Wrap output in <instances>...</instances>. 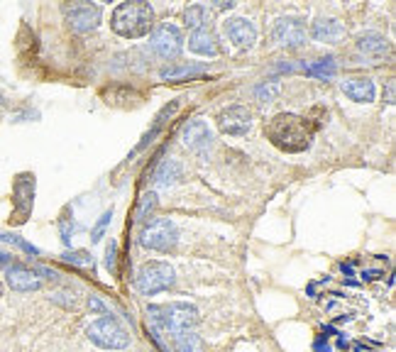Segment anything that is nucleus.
I'll list each match as a JSON object with an SVG mask.
<instances>
[{
    "label": "nucleus",
    "mask_w": 396,
    "mask_h": 352,
    "mask_svg": "<svg viewBox=\"0 0 396 352\" xmlns=\"http://www.w3.org/2000/svg\"><path fill=\"white\" fill-rule=\"evenodd\" d=\"M111 218H113V211H106L103 213V218H101V223L96 225V228H93V243H98V240H101V235H103V230H106V225L111 223Z\"/></svg>",
    "instance_id": "a878e982"
},
{
    "label": "nucleus",
    "mask_w": 396,
    "mask_h": 352,
    "mask_svg": "<svg viewBox=\"0 0 396 352\" xmlns=\"http://www.w3.org/2000/svg\"><path fill=\"white\" fill-rule=\"evenodd\" d=\"M113 30L125 37V40H137V37L149 35L154 25V10L144 0H130V3H120L113 10L111 18Z\"/></svg>",
    "instance_id": "7ed1b4c3"
},
{
    "label": "nucleus",
    "mask_w": 396,
    "mask_h": 352,
    "mask_svg": "<svg viewBox=\"0 0 396 352\" xmlns=\"http://www.w3.org/2000/svg\"><path fill=\"white\" fill-rule=\"evenodd\" d=\"M342 93L355 103H372L377 91H374L372 78L357 76V78H347V81H342Z\"/></svg>",
    "instance_id": "2eb2a0df"
},
{
    "label": "nucleus",
    "mask_w": 396,
    "mask_h": 352,
    "mask_svg": "<svg viewBox=\"0 0 396 352\" xmlns=\"http://www.w3.org/2000/svg\"><path fill=\"white\" fill-rule=\"evenodd\" d=\"M157 206H159L157 193H154V191L144 193V196L140 198V203H137V211H135V220H137V223H147V220L154 215V211H157Z\"/></svg>",
    "instance_id": "412c9836"
},
{
    "label": "nucleus",
    "mask_w": 396,
    "mask_h": 352,
    "mask_svg": "<svg viewBox=\"0 0 396 352\" xmlns=\"http://www.w3.org/2000/svg\"><path fill=\"white\" fill-rule=\"evenodd\" d=\"M149 49L159 56V59H176L184 49V32L179 25L174 23H161L159 28H154V32L149 35Z\"/></svg>",
    "instance_id": "0eeeda50"
},
{
    "label": "nucleus",
    "mask_w": 396,
    "mask_h": 352,
    "mask_svg": "<svg viewBox=\"0 0 396 352\" xmlns=\"http://www.w3.org/2000/svg\"><path fill=\"white\" fill-rule=\"evenodd\" d=\"M181 140H184V145L189 147L191 152L203 154V152L213 145V133L203 120H189V123L184 125V130H181Z\"/></svg>",
    "instance_id": "9b49d317"
},
{
    "label": "nucleus",
    "mask_w": 396,
    "mask_h": 352,
    "mask_svg": "<svg viewBox=\"0 0 396 352\" xmlns=\"http://www.w3.org/2000/svg\"><path fill=\"white\" fill-rule=\"evenodd\" d=\"M86 335L93 345H98V348H103V350H123V348H128V343H130L128 330L111 316L93 320V323L88 325Z\"/></svg>",
    "instance_id": "39448f33"
},
{
    "label": "nucleus",
    "mask_w": 396,
    "mask_h": 352,
    "mask_svg": "<svg viewBox=\"0 0 396 352\" xmlns=\"http://www.w3.org/2000/svg\"><path fill=\"white\" fill-rule=\"evenodd\" d=\"M0 240H3V243H10V245H18L20 250L30 252V255H37V247H32L30 243H25V240H20L18 235H0Z\"/></svg>",
    "instance_id": "393cba45"
},
{
    "label": "nucleus",
    "mask_w": 396,
    "mask_h": 352,
    "mask_svg": "<svg viewBox=\"0 0 396 352\" xmlns=\"http://www.w3.org/2000/svg\"><path fill=\"white\" fill-rule=\"evenodd\" d=\"M216 8H221V10H230V8H235V3H216Z\"/></svg>",
    "instance_id": "473e14b6"
},
{
    "label": "nucleus",
    "mask_w": 396,
    "mask_h": 352,
    "mask_svg": "<svg viewBox=\"0 0 396 352\" xmlns=\"http://www.w3.org/2000/svg\"><path fill=\"white\" fill-rule=\"evenodd\" d=\"M176 178H181V164L174 159H166L157 169V174H154V183H157L159 188H166V186H171V183H176Z\"/></svg>",
    "instance_id": "6ab92c4d"
},
{
    "label": "nucleus",
    "mask_w": 396,
    "mask_h": 352,
    "mask_svg": "<svg viewBox=\"0 0 396 352\" xmlns=\"http://www.w3.org/2000/svg\"><path fill=\"white\" fill-rule=\"evenodd\" d=\"M71 233H74V225H71L69 220H64V223H61V240H64V243H69Z\"/></svg>",
    "instance_id": "c756f323"
},
{
    "label": "nucleus",
    "mask_w": 396,
    "mask_h": 352,
    "mask_svg": "<svg viewBox=\"0 0 396 352\" xmlns=\"http://www.w3.org/2000/svg\"><path fill=\"white\" fill-rule=\"evenodd\" d=\"M147 320L152 330L164 338H174V335L184 333V330H194L198 323V308L189 301H171L159 303V306L147 308Z\"/></svg>",
    "instance_id": "f03ea898"
},
{
    "label": "nucleus",
    "mask_w": 396,
    "mask_h": 352,
    "mask_svg": "<svg viewBox=\"0 0 396 352\" xmlns=\"http://www.w3.org/2000/svg\"><path fill=\"white\" fill-rule=\"evenodd\" d=\"M274 42L289 49H299L306 42V25L301 18H279L272 30Z\"/></svg>",
    "instance_id": "1a4fd4ad"
},
{
    "label": "nucleus",
    "mask_w": 396,
    "mask_h": 352,
    "mask_svg": "<svg viewBox=\"0 0 396 352\" xmlns=\"http://www.w3.org/2000/svg\"><path fill=\"white\" fill-rule=\"evenodd\" d=\"M171 345H174V352H203V340L194 330H184V333L174 335Z\"/></svg>",
    "instance_id": "aec40b11"
},
{
    "label": "nucleus",
    "mask_w": 396,
    "mask_h": 352,
    "mask_svg": "<svg viewBox=\"0 0 396 352\" xmlns=\"http://www.w3.org/2000/svg\"><path fill=\"white\" fill-rule=\"evenodd\" d=\"M279 91H281L279 81H264V83H259V86L254 88V96H257L259 103H272L274 98L279 96Z\"/></svg>",
    "instance_id": "4be33fe9"
},
{
    "label": "nucleus",
    "mask_w": 396,
    "mask_h": 352,
    "mask_svg": "<svg viewBox=\"0 0 396 352\" xmlns=\"http://www.w3.org/2000/svg\"><path fill=\"white\" fill-rule=\"evenodd\" d=\"M311 37L321 44H338L345 37V28L335 18H318L311 25Z\"/></svg>",
    "instance_id": "4468645a"
},
{
    "label": "nucleus",
    "mask_w": 396,
    "mask_h": 352,
    "mask_svg": "<svg viewBox=\"0 0 396 352\" xmlns=\"http://www.w3.org/2000/svg\"><path fill=\"white\" fill-rule=\"evenodd\" d=\"M179 243V230H176L174 220L157 218L147 223L140 230V245L154 252H171Z\"/></svg>",
    "instance_id": "423d86ee"
},
{
    "label": "nucleus",
    "mask_w": 396,
    "mask_h": 352,
    "mask_svg": "<svg viewBox=\"0 0 396 352\" xmlns=\"http://www.w3.org/2000/svg\"><path fill=\"white\" fill-rule=\"evenodd\" d=\"M176 110H179V103H176V101H174V103H171V106H166L164 110H161V113H159V118H157V128H159V125H161V123H164V120H166V118H169V115H174V113H176Z\"/></svg>",
    "instance_id": "c85d7f7f"
},
{
    "label": "nucleus",
    "mask_w": 396,
    "mask_h": 352,
    "mask_svg": "<svg viewBox=\"0 0 396 352\" xmlns=\"http://www.w3.org/2000/svg\"><path fill=\"white\" fill-rule=\"evenodd\" d=\"M8 286L13 291H37L42 289V277L35 269H27V267H10L8 269Z\"/></svg>",
    "instance_id": "ddd939ff"
},
{
    "label": "nucleus",
    "mask_w": 396,
    "mask_h": 352,
    "mask_svg": "<svg viewBox=\"0 0 396 352\" xmlns=\"http://www.w3.org/2000/svg\"><path fill=\"white\" fill-rule=\"evenodd\" d=\"M0 98H3V96H0Z\"/></svg>",
    "instance_id": "c9c22d12"
},
{
    "label": "nucleus",
    "mask_w": 396,
    "mask_h": 352,
    "mask_svg": "<svg viewBox=\"0 0 396 352\" xmlns=\"http://www.w3.org/2000/svg\"><path fill=\"white\" fill-rule=\"evenodd\" d=\"M189 49L201 56H216L221 47H218V37L211 30H196L189 37Z\"/></svg>",
    "instance_id": "f3484780"
},
{
    "label": "nucleus",
    "mask_w": 396,
    "mask_h": 352,
    "mask_svg": "<svg viewBox=\"0 0 396 352\" xmlns=\"http://www.w3.org/2000/svg\"><path fill=\"white\" fill-rule=\"evenodd\" d=\"M0 296H3V284H0Z\"/></svg>",
    "instance_id": "f704fd0d"
},
{
    "label": "nucleus",
    "mask_w": 396,
    "mask_h": 352,
    "mask_svg": "<svg viewBox=\"0 0 396 352\" xmlns=\"http://www.w3.org/2000/svg\"><path fill=\"white\" fill-rule=\"evenodd\" d=\"M311 73H318V76H333L335 73V61H333V56H328V59H318L314 66H311Z\"/></svg>",
    "instance_id": "b1692460"
},
{
    "label": "nucleus",
    "mask_w": 396,
    "mask_h": 352,
    "mask_svg": "<svg viewBox=\"0 0 396 352\" xmlns=\"http://www.w3.org/2000/svg\"><path fill=\"white\" fill-rule=\"evenodd\" d=\"M316 352H330V348H328V343H323V340H316Z\"/></svg>",
    "instance_id": "2f4dec72"
},
{
    "label": "nucleus",
    "mask_w": 396,
    "mask_h": 352,
    "mask_svg": "<svg viewBox=\"0 0 396 352\" xmlns=\"http://www.w3.org/2000/svg\"><path fill=\"white\" fill-rule=\"evenodd\" d=\"M116 257H118V245L111 243L108 245V252H106V267L111 272H116Z\"/></svg>",
    "instance_id": "cd10ccee"
},
{
    "label": "nucleus",
    "mask_w": 396,
    "mask_h": 352,
    "mask_svg": "<svg viewBox=\"0 0 396 352\" xmlns=\"http://www.w3.org/2000/svg\"><path fill=\"white\" fill-rule=\"evenodd\" d=\"M387 103L389 106H394V81L387 83Z\"/></svg>",
    "instance_id": "7c9ffc66"
},
{
    "label": "nucleus",
    "mask_w": 396,
    "mask_h": 352,
    "mask_svg": "<svg viewBox=\"0 0 396 352\" xmlns=\"http://www.w3.org/2000/svg\"><path fill=\"white\" fill-rule=\"evenodd\" d=\"M64 15H66V23L76 32H91V30H96L101 25V8L91 3L64 5Z\"/></svg>",
    "instance_id": "6e6552de"
},
{
    "label": "nucleus",
    "mask_w": 396,
    "mask_h": 352,
    "mask_svg": "<svg viewBox=\"0 0 396 352\" xmlns=\"http://www.w3.org/2000/svg\"><path fill=\"white\" fill-rule=\"evenodd\" d=\"M318 123L309 115H296V113H279L264 125V135L267 140L277 147L279 152L286 154H299L311 147L316 138Z\"/></svg>",
    "instance_id": "f257e3e1"
},
{
    "label": "nucleus",
    "mask_w": 396,
    "mask_h": 352,
    "mask_svg": "<svg viewBox=\"0 0 396 352\" xmlns=\"http://www.w3.org/2000/svg\"><path fill=\"white\" fill-rule=\"evenodd\" d=\"M64 262H69V265H76V267H93V257L88 255L86 250H76V252H66L64 257H61Z\"/></svg>",
    "instance_id": "5701e85b"
},
{
    "label": "nucleus",
    "mask_w": 396,
    "mask_h": 352,
    "mask_svg": "<svg viewBox=\"0 0 396 352\" xmlns=\"http://www.w3.org/2000/svg\"><path fill=\"white\" fill-rule=\"evenodd\" d=\"M184 25L189 30H208L211 25V13H208L206 5H191V8L184 10Z\"/></svg>",
    "instance_id": "a211bd4d"
},
{
    "label": "nucleus",
    "mask_w": 396,
    "mask_h": 352,
    "mask_svg": "<svg viewBox=\"0 0 396 352\" xmlns=\"http://www.w3.org/2000/svg\"><path fill=\"white\" fill-rule=\"evenodd\" d=\"M223 30H225V37L233 42V47H237V49H249V47L254 44V40H257L254 25L245 18H230Z\"/></svg>",
    "instance_id": "f8f14e48"
},
{
    "label": "nucleus",
    "mask_w": 396,
    "mask_h": 352,
    "mask_svg": "<svg viewBox=\"0 0 396 352\" xmlns=\"http://www.w3.org/2000/svg\"><path fill=\"white\" fill-rule=\"evenodd\" d=\"M357 51L369 56V59H382L389 51V42H387V37L379 32H364L357 40Z\"/></svg>",
    "instance_id": "dca6fc26"
},
{
    "label": "nucleus",
    "mask_w": 396,
    "mask_h": 352,
    "mask_svg": "<svg viewBox=\"0 0 396 352\" xmlns=\"http://www.w3.org/2000/svg\"><path fill=\"white\" fill-rule=\"evenodd\" d=\"M137 291L144 296H154V293L169 291L176 284V274L166 262H147L140 267L137 272Z\"/></svg>",
    "instance_id": "20e7f679"
},
{
    "label": "nucleus",
    "mask_w": 396,
    "mask_h": 352,
    "mask_svg": "<svg viewBox=\"0 0 396 352\" xmlns=\"http://www.w3.org/2000/svg\"><path fill=\"white\" fill-rule=\"evenodd\" d=\"M10 262V255H5V252H0V265H8Z\"/></svg>",
    "instance_id": "72a5a7b5"
},
{
    "label": "nucleus",
    "mask_w": 396,
    "mask_h": 352,
    "mask_svg": "<svg viewBox=\"0 0 396 352\" xmlns=\"http://www.w3.org/2000/svg\"><path fill=\"white\" fill-rule=\"evenodd\" d=\"M88 308H91L93 313H98V316H103V318H106L108 313H111V311H108V306H106V303H103L98 296H91V298H88Z\"/></svg>",
    "instance_id": "bb28decb"
},
{
    "label": "nucleus",
    "mask_w": 396,
    "mask_h": 352,
    "mask_svg": "<svg viewBox=\"0 0 396 352\" xmlns=\"http://www.w3.org/2000/svg\"><path fill=\"white\" fill-rule=\"evenodd\" d=\"M218 128L223 135H230V138H242L252 128V113L245 106H230L218 115Z\"/></svg>",
    "instance_id": "9d476101"
}]
</instances>
